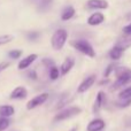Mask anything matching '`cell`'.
<instances>
[{
  "instance_id": "cell-1",
  "label": "cell",
  "mask_w": 131,
  "mask_h": 131,
  "mask_svg": "<svg viewBox=\"0 0 131 131\" xmlns=\"http://www.w3.org/2000/svg\"><path fill=\"white\" fill-rule=\"evenodd\" d=\"M115 76L116 81L113 84V89L122 88L131 82V69L127 67H117L115 68Z\"/></svg>"
},
{
  "instance_id": "cell-2",
  "label": "cell",
  "mask_w": 131,
  "mask_h": 131,
  "mask_svg": "<svg viewBox=\"0 0 131 131\" xmlns=\"http://www.w3.org/2000/svg\"><path fill=\"white\" fill-rule=\"evenodd\" d=\"M67 38H68V32L64 29H58L52 36V39H51L52 47L57 51L61 50L66 44V41H67Z\"/></svg>"
},
{
  "instance_id": "cell-3",
  "label": "cell",
  "mask_w": 131,
  "mask_h": 131,
  "mask_svg": "<svg viewBox=\"0 0 131 131\" xmlns=\"http://www.w3.org/2000/svg\"><path fill=\"white\" fill-rule=\"evenodd\" d=\"M72 46H74L77 51L82 52L83 54L88 55V57H90V58L95 57L94 48L92 47V45H91L89 41H86V40H76V41L72 43Z\"/></svg>"
},
{
  "instance_id": "cell-4",
  "label": "cell",
  "mask_w": 131,
  "mask_h": 131,
  "mask_svg": "<svg viewBox=\"0 0 131 131\" xmlns=\"http://www.w3.org/2000/svg\"><path fill=\"white\" fill-rule=\"evenodd\" d=\"M82 112V109L79 107H68V108H64L63 111H61L60 113H58L54 117L55 122H59V121H63L67 120V118L74 117V116L78 115Z\"/></svg>"
},
{
  "instance_id": "cell-5",
  "label": "cell",
  "mask_w": 131,
  "mask_h": 131,
  "mask_svg": "<svg viewBox=\"0 0 131 131\" xmlns=\"http://www.w3.org/2000/svg\"><path fill=\"white\" fill-rule=\"evenodd\" d=\"M47 99H48V93H41V94H39V95H37V97L32 98V99L30 100L29 102H28L27 108H28V109H34V108H36V107H38V106H40V105H43Z\"/></svg>"
},
{
  "instance_id": "cell-6",
  "label": "cell",
  "mask_w": 131,
  "mask_h": 131,
  "mask_svg": "<svg viewBox=\"0 0 131 131\" xmlns=\"http://www.w3.org/2000/svg\"><path fill=\"white\" fill-rule=\"evenodd\" d=\"M95 82V75H90L89 77H86L81 84H79L78 89H77V92L78 93H84L91 88V86L94 84Z\"/></svg>"
},
{
  "instance_id": "cell-7",
  "label": "cell",
  "mask_w": 131,
  "mask_h": 131,
  "mask_svg": "<svg viewBox=\"0 0 131 131\" xmlns=\"http://www.w3.org/2000/svg\"><path fill=\"white\" fill-rule=\"evenodd\" d=\"M109 4L106 0H89L88 7L92 9H107Z\"/></svg>"
},
{
  "instance_id": "cell-8",
  "label": "cell",
  "mask_w": 131,
  "mask_h": 131,
  "mask_svg": "<svg viewBox=\"0 0 131 131\" xmlns=\"http://www.w3.org/2000/svg\"><path fill=\"white\" fill-rule=\"evenodd\" d=\"M105 101H106V94H105L102 91L98 92L97 98H95V101H94V105H93V112H94V113H98V112L101 109V107L104 106Z\"/></svg>"
},
{
  "instance_id": "cell-9",
  "label": "cell",
  "mask_w": 131,
  "mask_h": 131,
  "mask_svg": "<svg viewBox=\"0 0 131 131\" xmlns=\"http://www.w3.org/2000/svg\"><path fill=\"white\" fill-rule=\"evenodd\" d=\"M105 128V122L101 118H95L92 120L90 123L88 124V131H101Z\"/></svg>"
},
{
  "instance_id": "cell-10",
  "label": "cell",
  "mask_w": 131,
  "mask_h": 131,
  "mask_svg": "<svg viewBox=\"0 0 131 131\" xmlns=\"http://www.w3.org/2000/svg\"><path fill=\"white\" fill-rule=\"evenodd\" d=\"M105 21V15L102 13H94L88 18V24L90 25H99Z\"/></svg>"
},
{
  "instance_id": "cell-11",
  "label": "cell",
  "mask_w": 131,
  "mask_h": 131,
  "mask_svg": "<svg viewBox=\"0 0 131 131\" xmlns=\"http://www.w3.org/2000/svg\"><path fill=\"white\" fill-rule=\"evenodd\" d=\"M28 95V92L23 86H17L13 90L10 94V98L12 99H24L25 97Z\"/></svg>"
},
{
  "instance_id": "cell-12",
  "label": "cell",
  "mask_w": 131,
  "mask_h": 131,
  "mask_svg": "<svg viewBox=\"0 0 131 131\" xmlns=\"http://www.w3.org/2000/svg\"><path fill=\"white\" fill-rule=\"evenodd\" d=\"M75 64V60L72 59V58H66V60L63 61V63L61 66V70H60V72H61L62 75H66L68 74V72L71 70V68L74 67Z\"/></svg>"
},
{
  "instance_id": "cell-13",
  "label": "cell",
  "mask_w": 131,
  "mask_h": 131,
  "mask_svg": "<svg viewBox=\"0 0 131 131\" xmlns=\"http://www.w3.org/2000/svg\"><path fill=\"white\" fill-rule=\"evenodd\" d=\"M36 59H37V55H36V54H30V55H28L27 58H24V59H23L22 61L18 63V69H21V70L27 69V68L29 67V66Z\"/></svg>"
},
{
  "instance_id": "cell-14",
  "label": "cell",
  "mask_w": 131,
  "mask_h": 131,
  "mask_svg": "<svg viewBox=\"0 0 131 131\" xmlns=\"http://www.w3.org/2000/svg\"><path fill=\"white\" fill-rule=\"evenodd\" d=\"M123 52H124L123 48H121L120 46L115 45L111 51H109V57H111L112 60H120L123 55Z\"/></svg>"
},
{
  "instance_id": "cell-15",
  "label": "cell",
  "mask_w": 131,
  "mask_h": 131,
  "mask_svg": "<svg viewBox=\"0 0 131 131\" xmlns=\"http://www.w3.org/2000/svg\"><path fill=\"white\" fill-rule=\"evenodd\" d=\"M116 45L120 46V47L123 48V50H127L128 47H130L131 46V35L130 36H128V35H123V36L117 40Z\"/></svg>"
},
{
  "instance_id": "cell-16",
  "label": "cell",
  "mask_w": 131,
  "mask_h": 131,
  "mask_svg": "<svg viewBox=\"0 0 131 131\" xmlns=\"http://www.w3.org/2000/svg\"><path fill=\"white\" fill-rule=\"evenodd\" d=\"M15 111H14V107L10 105H4V106H0V116L1 117H9V116L14 115Z\"/></svg>"
},
{
  "instance_id": "cell-17",
  "label": "cell",
  "mask_w": 131,
  "mask_h": 131,
  "mask_svg": "<svg viewBox=\"0 0 131 131\" xmlns=\"http://www.w3.org/2000/svg\"><path fill=\"white\" fill-rule=\"evenodd\" d=\"M74 15H75V8L71 6H68V7H66L63 9V12H62L61 18L63 21H68V20H70V18H72Z\"/></svg>"
},
{
  "instance_id": "cell-18",
  "label": "cell",
  "mask_w": 131,
  "mask_h": 131,
  "mask_svg": "<svg viewBox=\"0 0 131 131\" xmlns=\"http://www.w3.org/2000/svg\"><path fill=\"white\" fill-rule=\"evenodd\" d=\"M52 2H53V0H39L37 9H38L39 12L48 10V9L51 8V6H52Z\"/></svg>"
},
{
  "instance_id": "cell-19",
  "label": "cell",
  "mask_w": 131,
  "mask_h": 131,
  "mask_svg": "<svg viewBox=\"0 0 131 131\" xmlns=\"http://www.w3.org/2000/svg\"><path fill=\"white\" fill-rule=\"evenodd\" d=\"M118 98L120 100H125V99H131V88H125L118 93Z\"/></svg>"
},
{
  "instance_id": "cell-20",
  "label": "cell",
  "mask_w": 131,
  "mask_h": 131,
  "mask_svg": "<svg viewBox=\"0 0 131 131\" xmlns=\"http://www.w3.org/2000/svg\"><path fill=\"white\" fill-rule=\"evenodd\" d=\"M59 75H60V71L55 66L50 69V78L52 79V81H55V79L59 78Z\"/></svg>"
},
{
  "instance_id": "cell-21",
  "label": "cell",
  "mask_w": 131,
  "mask_h": 131,
  "mask_svg": "<svg viewBox=\"0 0 131 131\" xmlns=\"http://www.w3.org/2000/svg\"><path fill=\"white\" fill-rule=\"evenodd\" d=\"M14 39V37L12 35H1L0 36V46L5 45V44H8L9 41H12Z\"/></svg>"
},
{
  "instance_id": "cell-22",
  "label": "cell",
  "mask_w": 131,
  "mask_h": 131,
  "mask_svg": "<svg viewBox=\"0 0 131 131\" xmlns=\"http://www.w3.org/2000/svg\"><path fill=\"white\" fill-rule=\"evenodd\" d=\"M9 127V120L6 117H0V131L6 130Z\"/></svg>"
},
{
  "instance_id": "cell-23",
  "label": "cell",
  "mask_w": 131,
  "mask_h": 131,
  "mask_svg": "<svg viewBox=\"0 0 131 131\" xmlns=\"http://www.w3.org/2000/svg\"><path fill=\"white\" fill-rule=\"evenodd\" d=\"M69 101V99H68V94L66 93V94H63L62 95V98L60 99V101H59V104H58V106H57V108L58 109H60V108H62V107L64 106L67 102Z\"/></svg>"
},
{
  "instance_id": "cell-24",
  "label": "cell",
  "mask_w": 131,
  "mask_h": 131,
  "mask_svg": "<svg viewBox=\"0 0 131 131\" xmlns=\"http://www.w3.org/2000/svg\"><path fill=\"white\" fill-rule=\"evenodd\" d=\"M131 105V99H125V100H120L117 102V106L121 108H127Z\"/></svg>"
},
{
  "instance_id": "cell-25",
  "label": "cell",
  "mask_w": 131,
  "mask_h": 131,
  "mask_svg": "<svg viewBox=\"0 0 131 131\" xmlns=\"http://www.w3.org/2000/svg\"><path fill=\"white\" fill-rule=\"evenodd\" d=\"M21 54H22V51L21 50H13L8 53V55L12 58V59H17V58L21 57Z\"/></svg>"
},
{
  "instance_id": "cell-26",
  "label": "cell",
  "mask_w": 131,
  "mask_h": 131,
  "mask_svg": "<svg viewBox=\"0 0 131 131\" xmlns=\"http://www.w3.org/2000/svg\"><path fill=\"white\" fill-rule=\"evenodd\" d=\"M38 37H39V34L37 31H30L27 34V38L29 40H36V39H38Z\"/></svg>"
},
{
  "instance_id": "cell-27",
  "label": "cell",
  "mask_w": 131,
  "mask_h": 131,
  "mask_svg": "<svg viewBox=\"0 0 131 131\" xmlns=\"http://www.w3.org/2000/svg\"><path fill=\"white\" fill-rule=\"evenodd\" d=\"M114 70H115V64L114 63H112V64H109L108 67H107V69H106V71H105V77H108L109 75L112 74V72L114 71Z\"/></svg>"
},
{
  "instance_id": "cell-28",
  "label": "cell",
  "mask_w": 131,
  "mask_h": 131,
  "mask_svg": "<svg viewBox=\"0 0 131 131\" xmlns=\"http://www.w3.org/2000/svg\"><path fill=\"white\" fill-rule=\"evenodd\" d=\"M43 63L46 66V67H48V69H51L52 67H54V61L53 60H51V59H44L43 60Z\"/></svg>"
},
{
  "instance_id": "cell-29",
  "label": "cell",
  "mask_w": 131,
  "mask_h": 131,
  "mask_svg": "<svg viewBox=\"0 0 131 131\" xmlns=\"http://www.w3.org/2000/svg\"><path fill=\"white\" fill-rule=\"evenodd\" d=\"M123 34L124 35H128V36H130L131 35V23L128 25H125L124 28H123Z\"/></svg>"
},
{
  "instance_id": "cell-30",
  "label": "cell",
  "mask_w": 131,
  "mask_h": 131,
  "mask_svg": "<svg viewBox=\"0 0 131 131\" xmlns=\"http://www.w3.org/2000/svg\"><path fill=\"white\" fill-rule=\"evenodd\" d=\"M29 76L31 77L32 79H36L37 78V75H36V71H35V70H31V71L29 72Z\"/></svg>"
},
{
  "instance_id": "cell-31",
  "label": "cell",
  "mask_w": 131,
  "mask_h": 131,
  "mask_svg": "<svg viewBox=\"0 0 131 131\" xmlns=\"http://www.w3.org/2000/svg\"><path fill=\"white\" fill-rule=\"evenodd\" d=\"M8 66H9L8 62H4V63H1V64H0V71H1V70H4L5 68H7Z\"/></svg>"
},
{
  "instance_id": "cell-32",
  "label": "cell",
  "mask_w": 131,
  "mask_h": 131,
  "mask_svg": "<svg viewBox=\"0 0 131 131\" xmlns=\"http://www.w3.org/2000/svg\"><path fill=\"white\" fill-rule=\"evenodd\" d=\"M69 131H77V128H72V129H70Z\"/></svg>"
},
{
  "instance_id": "cell-33",
  "label": "cell",
  "mask_w": 131,
  "mask_h": 131,
  "mask_svg": "<svg viewBox=\"0 0 131 131\" xmlns=\"http://www.w3.org/2000/svg\"><path fill=\"white\" fill-rule=\"evenodd\" d=\"M34 1H36V0H34Z\"/></svg>"
}]
</instances>
